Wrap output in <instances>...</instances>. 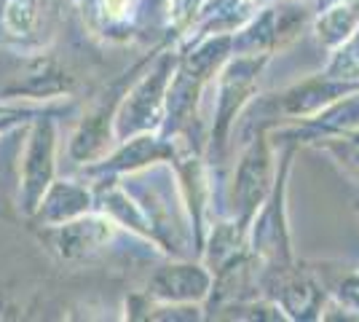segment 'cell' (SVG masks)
<instances>
[{
    "label": "cell",
    "instance_id": "6da1fadb",
    "mask_svg": "<svg viewBox=\"0 0 359 322\" xmlns=\"http://www.w3.org/2000/svg\"><path fill=\"white\" fill-rule=\"evenodd\" d=\"M126 3L129 0H105V8L110 11V16H121L126 11Z\"/></svg>",
    "mask_w": 359,
    "mask_h": 322
}]
</instances>
